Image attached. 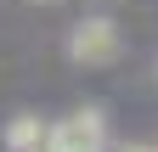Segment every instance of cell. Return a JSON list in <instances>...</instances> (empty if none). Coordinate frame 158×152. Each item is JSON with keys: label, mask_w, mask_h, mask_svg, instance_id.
<instances>
[{"label": "cell", "mask_w": 158, "mask_h": 152, "mask_svg": "<svg viewBox=\"0 0 158 152\" xmlns=\"http://www.w3.org/2000/svg\"><path fill=\"white\" fill-rule=\"evenodd\" d=\"M51 146L56 152H107V118H102V107H73L68 118L51 130Z\"/></svg>", "instance_id": "obj_1"}, {"label": "cell", "mask_w": 158, "mask_h": 152, "mask_svg": "<svg viewBox=\"0 0 158 152\" xmlns=\"http://www.w3.org/2000/svg\"><path fill=\"white\" fill-rule=\"evenodd\" d=\"M68 56L85 62V68L113 62V56H118V28L107 23V17H85V23L73 28V40H68Z\"/></svg>", "instance_id": "obj_2"}, {"label": "cell", "mask_w": 158, "mask_h": 152, "mask_svg": "<svg viewBox=\"0 0 158 152\" xmlns=\"http://www.w3.org/2000/svg\"><path fill=\"white\" fill-rule=\"evenodd\" d=\"M6 141H11V152H40V146L51 141V130L40 124V118H28V113H23V118H11V130H6Z\"/></svg>", "instance_id": "obj_3"}, {"label": "cell", "mask_w": 158, "mask_h": 152, "mask_svg": "<svg viewBox=\"0 0 158 152\" xmlns=\"http://www.w3.org/2000/svg\"><path fill=\"white\" fill-rule=\"evenodd\" d=\"M113 152H152V146H113Z\"/></svg>", "instance_id": "obj_4"}, {"label": "cell", "mask_w": 158, "mask_h": 152, "mask_svg": "<svg viewBox=\"0 0 158 152\" xmlns=\"http://www.w3.org/2000/svg\"><path fill=\"white\" fill-rule=\"evenodd\" d=\"M152 152H158V146H152Z\"/></svg>", "instance_id": "obj_5"}]
</instances>
